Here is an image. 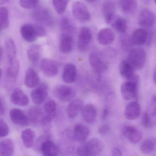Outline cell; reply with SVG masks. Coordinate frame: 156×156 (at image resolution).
<instances>
[{
  "label": "cell",
  "instance_id": "3957f363",
  "mask_svg": "<svg viewBox=\"0 0 156 156\" xmlns=\"http://www.w3.org/2000/svg\"><path fill=\"white\" fill-rule=\"evenodd\" d=\"M142 123L146 128H152L156 125V94L152 97L148 108L143 115Z\"/></svg>",
  "mask_w": 156,
  "mask_h": 156
},
{
  "label": "cell",
  "instance_id": "8d00e7d4",
  "mask_svg": "<svg viewBox=\"0 0 156 156\" xmlns=\"http://www.w3.org/2000/svg\"><path fill=\"white\" fill-rule=\"evenodd\" d=\"M156 146L154 140L152 139H147L142 143L140 149L143 154H149L154 151Z\"/></svg>",
  "mask_w": 156,
  "mask_h": 156
},
{
  "label": "cell",
  "instance_id": "277c9868",
  "mask_svg": "<svg viewBox=\"0 0 156 156\" xmlns=\"http://www.w3.org/2000/svg\"><path fill=\"white\" fill-rule=\"evenodd\" d=\"M146 60V53L141 48H132L128 55V61L135 69H141L143 67Z\"/></svg>",
  "mask_w": 156,
  "mask_h": 156
},
{
  "label": "cell",
  "instance_id": "5b68a950",
  "mask_svg": "<svg viewBox=\"0 0 156 156\" xmlns=\"http://www.w3.org/2000/svg\"><path fill=\"white\" fill-rule=\"evenodd\" d=\"M72 14L81 22H89L91 18L90 13L86 5L81 1H75L71 5Z\"/></svg>",
  "mask_w": 156,
  "mask_h": 156
},
{
  "label": "cell",
  "instance_id": "b9f144b4",
  "mask_svg": "<svg viewBox=\"0 0 156 156\" xmlns=\"http://www.w3.org/2000/svg\"><path fill=\"white\" fill-rule=\"evenodd\" d=\"M56 102L53 100H49L45 104V114L56 115Z\"/></svg>",
  "mask_w": 156,
  "mask_h": 156
},
{
  "label": "cell",
  "instance_id": "ffe728a7",
  "mask_svg": "<svg viewBox=\"0 0 156 156\" xmlns=\"http://www.w3.org/2000/svg\"><path fill=\"white\" fill-rule=\"evenodd\" d=\"M77 70L76 66L71 63L67 64L63 69L62 79L67 83H71L75 81L77 78Z\"/></svg>",
  "mask_w": 156,
  "mask_h": 156
},
{
  "label": "cell",
  "instance_id": "52a82bcc",
  "mask_svg": "<svg viewBox=\"0 0 156 156\" xmlns=\"http://www.w3.org/2000/svg\"><path fill=\"white\" fill-rule=\"evenodd\" d=\"M55 96L63 102L70 101L76 96L74 89L67 85H61L56 86L54 89Z\"/></svg>",
  "mask_w": 156,
  "mask_h": 156
},
{
  "label": "cell",
  "instance_id": "7bdbcfd3",
  "mask_svg": "<svg viewBox=\"0 0 156 156\" xmlns=\"http://www.w3.org/2000/svg\"><path fill=\"white\" fill-rule=\"evenodd\" d=\"M38 2V0H20L19 4L23 8L32 9L34 8Z\"/></svg>",
  "mask_w": 156,
  "mask_h": 156
},
{
  "label": "cell",
  "instance_id": "83f0119b",
  "mask_svg": "<svg viewBox=\"0 0 156 156\" xmlns=\"http://www.w3.org/2000/svg\"><path fill=\"white\" fill-rule=\"evenodd\" d=\"M41 152L44 156H57L59 149L56 144L51 139H49L43 144Z\"/></svg>",
  "mask_w": 156,
  "mask_h": 156
},
{
  "label": "cell",
  "instance_id": "9c48e42d",
  "mask_svg": "<svg viewBox=\"0 0 156 156\" xmlns=\"http://www.w3.org/2000/svg\"><path fill=\"white\" fill-rule=\"evenodd\" d=\"M122 133L124 136L133 144L139 143L143 137L142 131L132 126H124L123 128Z\"/></svg>",
  "mask_w": 156,
  "mask_h": 156
},
{
  "label": "cell",
  "instance_id": "f907efd6",
  "mask_svg": "<svg viewBox=\"0 0 156 156\" xmlns=\"http://www.w3.org/2000/svg\"><path fill=\"white\" fill-rule=\"evenodd\" d=\"M5 107L2 101L1 100V115H2L5 113Z\"/></svg>",
  "mask_w": 156,
  "mask_h": 156
},
{
  "label": "cell",
  "instance_id": "d4e9b609",
  "mask_svg": "<svg viewBox=\"0 0 156 156\" xmlns=\"http://www.w3.org/2000/svg\"><path fill=\"white\" fill-rule=\"evenodd\" d=\"M83 119L88 123H93L96 120L97 110L96 107L92 104L85 105L82 110Z\"/></svg>",
  "mask_w": 156,
  "mask_h": 156
},
{
  "label": "cell",
  "instance_id": "60d3db41",
  "mask_svg": "<svg viewBox=\"0 0 156 156\" xmlns=\"http://www.w3.org/2000/svg\"><path fill=\"white\" fill-rule=\"evenodd\" d=\"M51 138V136L49 134L42 135L37 138L34 144V149L37 151L41 152V147L43 144L47 140Z\"/></svg>",
  "mask_w": 156,
  "mask_h": 156
},
{
  "label": "cell",
  "instance_id": "6da1fadb",
  "mask_svg": "<svg viewBox=\"0 0 156 156\" xmlns=\"http://www.w3.org/2000/svg\"><path fill=\"white\" fill-rule=\"evenodd\" d=\"M103 149L102 142L98 138H93L78 147L77 156H100Z\"/></svg>",
  "mask_w": 156,
  "mask_h": 156
},
{
  "label": "cell",
  "instance_id": "8fae6325",
  "mask_svg": "<svg viewBox=\"0 0 156 156\" xmlns=\"http://www.w3.org/2000/svg\"><path fill=\"white\" fill-rule=\"evenodd\" d=\"M48 95V86L45 83L38 85L31 92L32 101L36 104H41L46 99Z\"/></svg>",
  "mask_w": 156,
  "mask_h": 156
},
{
  "label": "cell",
  "instance_id": "603a6c76",
  "mask_svg": "<svg viewBox=\"0 0 156 156\" xmlns=\"http://www.w3.org/2000/svg\"><path fill=\"white\" fill-rule=\"evenodd\" d=\"M148 33L143 28H140L135 30L131 39L133 44L140 46L145 44L148 39Z\"/></svg>",
  "mask_w": 156,
  "mask_h": 156
},
{
  "label": "cell",
  "instance_id": "5bb4252c",
  "mask_svg": "<svg viewBox=\"0 0 156 156\" xmlns=\"http://www.w3.org/2000/svg\"><path fill=\"white\" fill-rule=\"evenodd\" d=\"M9 114L11 121L14 124L20 126H26L29 124L28 117L20 109L16 108L11 109Z\"/></svg>",
  "mask_w": 156,
  "mask_h": 156
},
{
  "label": "cell",
  "instance_id": "f6af8a7d",
  "mask_svg": "<svg viewBox=\"0 0 156 156\" xmlns=\"http://www.w3.org/2000/svg\"><path fill=\"white\" fill-rule=\"evenodd\" d=\"M121 43L123 48L125 50H129L131 48L132 46L133 45L131 39V37H129L127 35H124L122 37L121 40Z\"/></svg>",
  "mask_w": 156,
  "mask_h": 156
},
{
  "label": "cell",
  "instance_id": "d6a6232c",
  "mask_svg": "<svg viewBox=\"0 0 156 156\" xmlns=\"http://www.w3.org/2000/svg\"><path fill=\"white\" fill-rule=\"evenodd\" d=\"M5 51L7 55L8 63L11 64L16 60V48L13 40L8 38L5 42Z\"/></svg>",
  "mask_w": 156,
  "mask_h": 156
},
{
  "label": "cell",
  "instance_id": "4316f807",
  "mask_svg": "<svg viewBox=\"0 0 156 156\" xmlns=\"http://www.w3.org/2000/svg\"><path fill=\"white\" fill-rule=\"evenodd\" d=\"M39 78L38 74L33 69L28 68L25 76L24 83L28 88H33L39 83Z\"/></svg>",
  "mask_w": 156,
  "mask_h": 156
},
{
  "label": "cell",
  "instance_id": "ee69618b",
  "mask_svg": "<svg viewBox=\"0 0 156 156\" xmlns=\"http://www.w3.org/2000/svg\"><path fill=\"white\" fill-rule=\"evenodd\" d=\"M9 128L7 124L2 120H0V136L4 137L7 136L9 133Z\"/></svg>",
  "mask_w": 156,
  "mask_h": 156
},
{
  "label": "cell",
  "instance_id": "11a10c76",
  "mask_svg": "<svg viewBox=\"0 0 156 156\" xmlns=\"http://www.w3.org/2000/svg\"><path fill=\"white\" fill-rule=\"evenodd\" d=\"M154 1L155 3L156 4V0H154Z\"/></svg>",
  "mask_w": 156,
  "mask_h": 156
},
{
  "label": "cell",
  "instance_id": "4dcf8cb0",
  "mask_svg": "<svg viewBox=\"0 0 156 156\" xmlns=\"http://www.w3.org/2000/svg\"><path fill=\"white\" fill-rule=\"evenodd\" d=\"M135 69L128 60H122L119 66V71L121 76L126 80L130 79L135 75Z\"/></svg>",
  "mask_w": 156,
  "mask_h": 156
},
{
  "label": "cell",
  "instance_id": "7a4b0ae2",
  "mask_svg": "<svg viewBox=\"0 0 156 156\" xmlns=\"http://www.w3.org/2000/svg\"><path fill=\"white\" fill-rule=\"evenodd\" d=\"M139 82V76L135 74L122 84L121 94L124 99L129 101L137 96Z\"/></svg>",
  "mask_w": 156,
  "mask_h": 156
},
{
  "label": "cell",
  "instance_id": "4fadbf2b",
  "mask_svg": "<svg viewBox=\"0 0 156 156\" xmlns=\"http://www.w3.org/2000/svg\"><path fill=\"white\" fill-rule=\"evenodd\" d=\"M20 31L22 37L27 42H34L39 37L37 25L25 24L21 26Z\"/></svg>",
  "mask_w": 156,
  "mask_h": 156
},
{
  "label": "cell",
  "instance_id": "e0dca14e",
  "mask_svg": "<svg viewBox=\"0 0 156 156\" xmlns=\"http://www.w3.org/2000/svg\"><path fill=\"white\" fill-rule=\"evenodd\" d=\"M34 19L40 23L50 25L53 22V17L50 11L46 8H39L33 13Z\"/></svg>",
  "mask_w": 156,
  "mask_h": 156
},
{
  "label": "cell",
  "instance_id": "d6986e66",
  "mask_svg": "<svg viewBox=\"0 0 156 156\" xmlns=\"http://www.w3.org/2000/svg\"><path fill=\"white\" fill-rule=\"evenodd\" d=\"M90 133L89 128L85 125L78 124L73 130V138L79 142H83L89 137Z\"/></svg>",
  "mask_w": 156,
  "mask_h": 156
},
{
  "label": "cell",
  "instance_id": "681fc988",
  "mask_svg": "<svg viewBox=\"0 0 156 156\" xmlns=\"http://www.w3.org/2000/svg\"><path fill=\"white\" fill-rule=\"evenodd\" d=\"M109 112H110V111H109V109L107 107H105L104 108L103 111L102 115V119L104 121V120H106V118L109 115Z\"/></svg>",
  "mask_w": 156,
  "mask_h": 156
},
{
  "label": "cell",
  "instance_id": "8992f818",
  "mask_svg": "<svg viewBox=\"0 0 156 156\" xmlns=\"http://www.w3.org/2000/svg\"><path fill=\"white\" fill-rule=\"evenodd\" d=\"M19 72V63L17 60L9 64L6 69L5 77V86L7 90L13 87L16 82Z\"/></svg>",
  "mask_w": 156,
  "mask_h": 156
},
{
  "label": "cell",
  "instance_id": "f1b7e54d",
  "mask_svg": "<svg viewBox=\"0 0 156 156\" xmlns=\"http://www.w3.org/2000/svg\"><path fill=\"white\" fill-rule=\"evenodd\" d=\"M35 133L30 128H27L21 133V138L25 147L31 148L34 146L35 139Z\"/></svg>",
  "mask_w": 156,
  "mask_h": 156
},
{
  "label": "cell",
  "instance_id": "44dd1931",
  "mask_svg": "<svg viewBox=\"0 0 156 156\" xmlns=\"http://www.w3.org/2000/svg\"><path fill=\"white\" fill-rule=\"evenodd\" d=\"M11 100L14 104L25 106L28 104V99L20 88H16L12 93Z\"/></svg>",
  "mask_w": 156,
  "mask_h": 156
},
{
  "label": "cell",
  "instance_id": "db71d44e",
  "mask_svg": "<svg viewBox=\"0 0 156 156\" xmlns=\"http://www.w3.org/2000/svg\"><path fill=\"white\" fill-rule=\"evenodd\" d=\"M85 1H87V2H92L94 1V0H85Z\"/></svg>",
  "mask_w": 156,
  "mask_h": 156
},
{
  "label": "cell",
  "instance_id": "836d02e7",
  "mask_svg": "<svg viewBox=\"0 0 156 156\" xmlns=\"http://www.w3.org/2000/svg\"><path fill=\"white\" fill-rule=\"evenodd\" d=\"M44 115L42 111L38 108L33 107L28 111V117L29 122L33 124H42Z\"/></svg>",
  "mask_w": 156,
  "mask_h": 156
},
{
  "label": "cell",
  "instance_id": "ac0fdd59",
  "mask_svg": "<svg viewBox=\"0 0 156 156\" xmlns=\"http://www.w3.org/2000/svg\"><path fill=\"white\" fill-rule=\"evenodd\" d=\"M114 37L115 35L113 31L108 27L101 29L97 34L98 42L103 45H109L112 44Z\"/></svg>",
  "mask_w": 156,
  "mask_h": 156
},
{
  "label": "cell",
  "instance_id": "c3c4849f",
  "mask_svg": "<svg viewBox=\"0 0 156 156\" xmlns=\"http://www.w3.org/2000/svg\"><path fill=\"white\" fill-rule=\"evenodd\" d=\"M111 156H123V155L119 148L114 147L112 151Z\"/></svg>",
  "mask_w": 156,
  "mask_h": 156
},
{
  "label": "cell",
  "instance_id": "f5cc1de1",
  "mask_svg": "<svg viewBox=\"0 0 156 156\" xmlns=\"http://www.w3.org/2000/svg\"><path fill=\"white\" fill-rule=\"evenodd\" d=\"M153 81H154V84L156 85V69L154 74V76H153Z\"/></svg>",
  "mask_w": 156,
  "mask_h": 156
},
{
  "label": "cell",
  "instance_id": "7c38bea8",
  "mask_svg": "<svg viewBox=\"0 0 156 156\" xmlns=\"http://www.w3.org/2000/svg\"><path fill=\"white\" fill-rule=\"evenodd\" d=\"M40 69L44 75L49 77L55 76L58 72V66L54 60L48 58H43L40 63Z\"/></svg>",
  "mask_w": 156,
  "mask_h": 156
},
{
  "label": "cell",
  "instance_id": "9a60e30c",
  "mask_svg": "<svg viewBox=\"0 0 156 156\" xmlns=\"http://www.w3.org/2000/svg\"><path fill=\"white\" fill-rule=\"evenodd\" d=\"M154 14L148 9H143L139 14L138 23L143 27H150L153 26L155 23Z\"/></svg>",
  "mask_w": 156,
  "mask_h": 156
},
{
  "label": "cell",
  "instance_id": "7402d4cb",
  "mask_svg": "<svg viewBox=\"0 0 156 156\" xmlns=\"http://www.w3.org/2000/svg\"><path fill=\"white\" fill-rule=\"evenodd\" d=\"M102 10L105 22L107 24L111 23L113 21L115 13V6L112 1H105L103 5Z\"/></svg>",
  "mask_w": 156,
  "mask_h": 156
},
{
  "label": "cell",
  "instance_id": "bcb514c9",
  "mask_svg": "<svg viewBox=\"0 0 156 156\" xmlns=\"http://www.w3.org/2000/svg\"><path fill=\"white\" fill-rule=\"evenodd\" d=\"M61 27L63 30L70 31L72 29L73 24L68 17H64L61 21Z\"/></svg>",
  "mask_w": 156,
  "mask_h": 156
},
{
  "label": "cell",
  "instance_id": "1f68e13d",
  "mask_svg": "<svg viewBox=\"0 0 156 156\" xmlns=\"http://www.w3.org/2000/svg\"><path fill=\"white\" fill-rule=\"evenodd\" d=\"M42 54V48L39 44H33L27 50L28 59L33 63H36L40 59Z\"/></svg>",
  "mask_w": 156,
  "mask_h": 156
},
{
  "label": "cell",
  "instance_id": "d590c367",
  "mask_svg": "<svg viewBox=\"0 0 156 156\" xmlns=\"http://www.w3.org/2000/svg\"><path fill=\"white\" fill-rule=\"evenodd\" d=\"M0 24L1 30H5L9 25V12L4 6H2L0 8Z\"/></svg>",
  "mask_w": 156,
  "mask_h": 156
},
{
  "label": "cell",
  "instance_id": "cb8c5ba5",
  "mask_svg": "<svg viewBox=\"0 0 156 156\" xmlns=\"http://www.w3.org/2000/svg\"><path fill=\"white\" fill-rule=\"evenodd\" d=\"M83 101L80 99L71 101L67 109V115L69 118L73 119L77 117L81 110L83 108Z\"/></svg>",
  "mask_w": 156,
  "mask_h": 156
},
{
  "label": "cell",
  "instance_id": "2e32d148",
  "mask_svg": "<svg viewBox=\"0 0 156 156\" xmlns=\"http://www.w3.org/2000/svg\"><path fill=\"white\" fill-rule=\"evenodd\" d=\"M124 114L127 120L132 121L138 118L141 114L140 104L136 101L129 103L125 109Z\"/></svg>",
  "mask_w": 156,
  "mask_h": 156
},
{
  "label": "cell",
  "instance_id": "ab89813d",
  "mask_svg": "<svg viewBox=\"0 0 156 156\" xmlns=\"http://www.w3.org/2000/svg\"><path fill=\"white\" fill-rule=\"evenodd\" d=\"M101 56L104 61V59L105 60L111 61L116 58L117 52L114 48H107L103 50L101 52Z\"/></svg>",
  "mask_w": 156,
  "mask_h": 156
},
{
  "label": "cell",
  "instance_id": "74e56055",
  "mask_svg": "<svg viewBox=\"0 0 156 156\" xmlns=\"http://www.w3.org/2000/svg\"><path fill=\"white\" fill-rule=\"evenodd\" d=\"M120 5L123 12L131 13L136 8V0H120Z\"/></svg>",
  "mask_w": 156,
  "mask_h": 156
},
{
  "label": "cell",
  "instance_id": "30bf717a",
  "mask_svg": "<svg viewBox=\"0 0 156 156\" xmlns=\"http://www.w3.org/2000/svg\"><path fill=\"white\" fill-rule=\"evenodd\" d=\"M90 65L93 71L98 76L105 72L108 68L107 63L95 53H92L89 57Z\"/></svg>",
  "mask_w": 156,
  "mask_h": 156
},
{
  "label": "cell",
  "instance_id": "816d5d0a",
  "mask_svg": "<svg viewBox=\"0 0 156 156\" xmlns=\"http://www.w3.org/2000/svg\"><path fill=\"white\" fill-rule=\"evenodd\" d=\"M9 1L10 0H0V2L1 5H4L8 3Z\"/></svg>",
  "mask_w": 156,
  "mask_h": 156
},
{
  "label": "cell",
  "instance_id": "f546056e",
  "mask_svg": "<svg viewBox=\"0 0 156 156\" xmlns=\"http://www.w3.org/2000/svg\"><path fill=\"white\" fill-rule=\"evenodd\" d=\"M14 150V144L13 140L7 138L1 141L0 143L1 156H13Z\"/></svg>",
  "mask_w": 156,
  "mask_h": 156
},
{
  "label": "cell",
  "instance_id": "484cf974",
  "mask_svg": "<svg viewBox=\"0 0 156 156\" xmlns=\"http://www.w3.org/2000/svg\"><path fill=\"white\" fill-rule=\"evenodd\" d=\"M74 46L73 37L68 34H64L61 36L59 44V49L62 53L66 54L71 52Z\"/></svg>",
  "mask_w": 156,
  "mask_h": 156
},
{
  "label": "cell",
  "instance_id": "7dc6e473",
  "mask_svg": "<svg viewBox=\"0 0 156 156\" xmlns=\"http://www.w3.org/2000/svg\"><path fill=\"white\" fill-rule=\"evenodd\" d=\"M111 128L108 124H103L99 128L98 133L101 135H106L111 132Z\"/></svg>",
  "mask_w": 156,
  "mask_h": 156
},
{
  "label": "cell",
  "instance_id": "ba28073f",
  "mask_svg": "<svg viewBox=\"0 0 156 156\" xmlns=\"http://www.w3.org/2000/svg\"><path fill=\"white\" fill-rule=\"evenodd\" d=\"M92 38L91 31L87 27H82L79 32L78 47L81 52H85L88 49Z\"/></svg>",
  "mask_w": 156,
  "mask_h": 156
},
{
  "label": "cell",
  "instance_id": "e575fe53",
  "mask_svg": "<svg viewBox=\"0 0 156 156\" xmlns=\"http://www.w3.org/2000/svg\"><path fill=\"white\" fill-rule=\"evenodd\" d=\"M112 27L118 33L125 34L127 30V21L124 17H117L112 23Z\"/></svg>",
  "mask_w": 156,
  "mask_h": 156
},
{
  "label": "cell",
  "instance_id": "f35d334b",
  "mask_svg": "<svg viewBox=\"0 0 156 156\" xmlns=\"http://www.w3.org/2000/svg\"><path fill=\"white\" fill-rule=\"evenodd\" d=\"M53 6L56 12L58 14H62L65 12L69 0H52Z\"/></svg>",
  "mask_w": 156,
  "mask_h": 156
}]
</instances>
